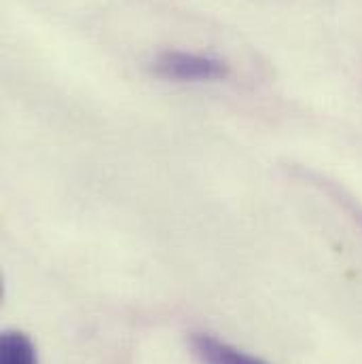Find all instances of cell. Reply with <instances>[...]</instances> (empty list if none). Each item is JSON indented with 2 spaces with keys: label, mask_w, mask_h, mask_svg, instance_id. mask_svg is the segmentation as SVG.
I'll return each mask as SVG.
<instances>
[{
  "label": "cell",
  "mask_w": 362,
  "mask_h": 364,
  "mask_svg": "<svg viewBox=\"0 0 362 364\" xmlns=\"http://www.w3.org/2000/svg\"><path fill=\"white\" fill-rule=\"evenodd\" d=\"M157 77L179 83H210L229 77V66L212 55L188 53V51H166L153 62Z\"/></svg>",
  "instance_id": "1"
},
{
  "label": "cell",
  "mask_w": 362,
  "mask_h": 364,
  "mask_svg": "<svg viewBox=\"0 0 362 364\" xmlns=\"http://www.w3.org/2000/svg\"><path fill=\"white\" fill-rule=\"evenodd\" d=\"M191 350L201 364H270L206 333H193Z\"/></svg>",
  "instance_id": "2"
},
{
  "label": "cell",
  "mask_w": 362,
  "mask_h": 364,
  "mask_svg": "<svg viewBox=\"0 0 362 364\" xmlns=\"http://www.w3.org/2000/svg\"><path fill=\"white\" fill-rule=\"evenodd\" d=\"M0 364H38L32 339L21 331H4L0 339Z\"/></svg>",
  "instance_id": "3"
}]
</instances>
